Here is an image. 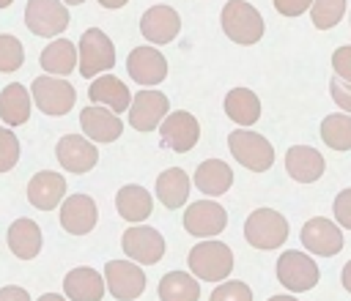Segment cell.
Instances as JSON below:
<instances>
[{
    "instance_id": "24",
    "label": "cell",
    "mask_w": 351,
    "mask_h": 301,
    "mask_svg": "<svg viewBox=\"0 0 351 301\" xmlns=\"http://www.w3.org/2000/svg\"><path fill=\"white\" fill-rule=\"evenodd\" d=\"M41 227L33 222V219H14L11 227H8V249L14 257L19 260H33L38 252H41Z\"/></svg>"
},
{
    "instance_id": "3",
    "label": "cell",
    "mask_w": 351,
    "mask_h": 301,
    "mask_svg": "<svg viewBox=\"0 0 351 301\" xmlns=\"http://www.w3.org/2000/svg\"><path fill=\"white\" fill-rule=\"evenodd\" d=\"M115 66V47L110 41V36L99 27H88L80 36L77 44V68L85 79L99 77L101 71H110Z\"/></svg>"
},
{
    "instance_id": "29",
    "label": "cell",
    "mask_w": 351,
    "mask_h": 301,
    "mask_svg": "<svg viewBox=\"0 0 351 301\" xmlns=\"http://www.w3.org/2000/svg\"><path fill=\"white\" fill-rule=\"evenodd\" d=\"M41 68L52 77H69L74 68H77V47L69 41V38H58V41H49L44 49H41V57H38Z\"/></svg>"
},
{
    "instance_id": "47",
    "label": "cell",
    "mask_w": 351,
    "mask_h": 301,
    "mask_svg": "<svg viewBox=\"0 0 351 301\" xmlns=\"http://www.w3.org/2000/svg\"><path fill=\"white\" fill-rule=\"evenodd\" d=\"M11 3H14V0H0V8H8Z\"/></svg>"
},
{
    "instance_id": "44",
    "label": "cell",
    "mask_w": 351,
    "mask_h": 301,
    "mask_svg": "<svg viewBox=\"0 0 351 301\" xmlns=\"http://www.w3.org/2000/svg\"><path fill=\"white\" fill-rule=\"evenodd\" d=\"M38 301H66V298L58 293H44V296H38Z\"/></svg>"
},
{
    "instance_id": "21",
    "label": "cell",
    "mask_w": 351,
    "mask_h": 301,
    "mask_svg": "<svg viewBox=\"0 0 351 301\" xmlns=\"http://www.w3.org/2000/svg\"><path fill=\"white\" fill-rule=\"evenodd\" d=\"M88 99H90L93 104L107 107L110 112L118 115V112L129 109L132 93H129V88H126L118 77H112V74H99V77H93V82H90V88H88Z\"/></svg>"
},
{
    "instance_id": "11",
    "label": "cell",
    "mask_w": 351,
    "mask_h": 301,
    "mask_svg": "<svg viewBox=\"0 0 351 301\" xmlns=\"http://www.w3.org/2000/svg\"><path fill=\"white\" fill-rule=\"evenodd\" d=\"M121 246H123V254L140 265H154L165 257V238L148 224H132L121 235Z\"/></svg>"
},
{
    "instance_id": "46",
    "label": "cell",
    "mask_w": 351,
    "mask_h": 301,
    "mask_svg": "<svg viewBox=\"0 0 351 301\" xmlns=\"http://www.w3.org/2000/svg\"><path fill=\"white\" fill-rule=\"evenodd\" d=\"M63 5H80V3H85V0H60Z\"/></svg>"
},
{
    "instance_id": "14",
    "label": "cell",
    "mask_w": 351,
    "mask_h": 301,
    "mask_svg": "<svg viewBox=\"0 0 351 301\" xmlns=\"http://www.w3.org/2000/svg\"><path fill=\"white\" fill-rule=\"evenodd\" d=\"M170 112V101L162 90H140L129 101V123L137 131H154L162 118Z\"/></svg>"
},
{
    "instance_id": "30",
    "label": "cell",
    "mask_w": 351,
    "mask_h": 301,
    "mask_svg": "<svg viewBox=\"0 0 351 301\" xmlns=\"http://www.w3.org/2000/svg\"><path fill=\"white\" fill-rule=\"evenodd\" d=\"M156 197L165 208H181L189 197V175L181 167H170L156 178Z\"/></svg>"
},
{
    "instance_id": "45",
    "label": "cell",
    "mask_w": 351,
    "mask_h": 301,
    "mask_svg": "<svg viewBox=\"0 0 351 301\" xmlns=\"http://www.w3.org/2000/svg\"><path fill=\"white\" fill-rule=\"evenodd\" d=\"M269 301H299V298H293V296H271Z\"/></svg>"
},
{
    "instance_id": "35",
    "label": "cell",
    "mask_w": 351,
    "mask_h": 301,
    "mask_svg": "<svg viewBox=\"0 0 351 301\" xmlns=\"http://www.w3.org/2000/svg\"><path fill=\"white\" fill-rule=\"evenodd\" d=\"M208 301H252V290L241 279H230V282L217 285L211 290V298Z\"/></svg>"
},
{
    "instance_id": "39",
    "label": "cell",
    "mask_w": 351,
    "mask_h": 301,
    "mask_svg": "<svg viewBox=\"0 0 351 301\" xmlns=\"http://www.w3.org/2000/svg\"><path fill=\"white\" fill-rule=\"evenodd\" d=\"M335 219H337L340 227L351 230V189H343L335 197Z\"/></svg>"
},
{
    "instance_id": "18",
    "label": "cell",
    "mask_w": 351,
    "mask_h": 301,
    "mask_svg": "<svg viewBox=\"0 0 351 301\" xmlns=\"http://www.w3.org/2000/svg\"><path fill=\"white\" fill-rule=\"evenodd\" d=\"M181 30V16L170 5H151L140 16V33L151 44H170Z\"/></svg>"
},
{
    "instance_id": "15",
    "label": "cell",
    "mask_w": 351,
    "mask_h": 301,
    "mask_svg": "<svg viewBox=\"0 0 351 301\" xmlns=\"http://www.w3.org/2000/svg\"><path fill=\"white\" fill-rule=\"evenodd\" d=\"M302 244L307 252L318 257H332L343 249V233L340 227L326 216H313L302 227Z\"/></svg>"
},
{
    "instance_id": "5",
    "label": "cell",
    "mask_w": 351,
    "mask_h": 301,
    "mask_svg": "<svg viewBox=\"0 0 351 301\" xmlns=\"http://www.w3.org/2000/svg\"><path fill=\"white\" fill-rule=\"evenodd\" d=\"M288 219L274 208H255L244 222V238L255 249H277L288 241Z\"/></svg>"
},
{
    "instance_id": "43",
    "label": "cell",
    "mask_w": 351,
    "mask_h": 301,
    "mask_svg": "<svg viewBox=\"0 0 351 301\" xmlns=\"http://www.w3.org/2000/svg\"><path fill=\"white\" fill-rule=\"evenodd\" d=\"M129 0H99V5H104V8H123Z\"/></svg>"
},
{
    "instance_id": "6",
    "label": "cell",
    "mask_w": 351,
    "mask_h": 301,
    "mask_svg": "<svg viewBox=\"0 0 351 301\" xmlns=\"http://www.w3.org/2000/svg\"><path fill=\"white\" fill-rule=\"evenodd\" d=\"M228 148L233 153V159L252 170V172H266L271 164H274V148L271 142L258 134V131H250V129H236L228 134Z\"/></svg>"
},
{
    "instance_id": "20",
    "label": "cell",
    "mask_w": 351,
    "mask_h": 301,
    "mask_svg": "<svg viewBox=\"0 0 351 301\" xmlns=\"http://www.w3.org/2000/svg\"><path fill=\"white\" fill-rule=\"evenodd\" d=\"M80 126H82V134L90 140V142H115L123 131V123L115 112H110L107 107H85L80 112Z\"/></svg>"
},
{
    "instance_id": "25",
    "label": "cell",
    "mask_w": 351,
    "mask_h": 301,
    "mask_svg": "<svg viewBox=\"0 0 351 301\" xmlns=\"http://www.w3.org/2000/svg\"><path fill=\"white\" fill-rule=\"evenodd\" d=\"M115 208H118L121 219H126L129 224H140L143 219L151 216L154 200H151V194H148L143 186L126 183V186H121L118 194H115Z\"/></svg>"
},
{
    "instance_id": "9",
    "label": "cell",
    "mask_w": 351,
    "mask_h": 301,
    "mask_svg": "<svg viewBox=\"0 0 351 301\" xmlns=\"http://www.w3.org/2000/svg\"><path fill=\"white\" fill-rule=\"evenodd\" d=\"M104 290L118 301H134L145 290V274L132 260H107L104 263Z\"/></svg>"
},
{
    "instance_id": "41",
    "label": "cell",
    "mask_w": 351,
    "mask_h": 301,
    "mask_svg": "<svg viewBox=\"0 0 351 301\" xmlns=\"http://www.w3.org/2000/svg\"><path fill=\"white\" fill-rule=\"evenodd\" d=\"M0 301H30V293L19 285H5L0 287Z\"/></svg>"
},
{
    "instance_id": "1",
    "label": "cell",
    "mask_w": 351,
    "mask_h": 301,
    "mask_svg": "<svg viewBox=\"0 0 351 301\" xmlns=\"http://www.w3.org/2000/svg\"><path fill=\"white\" fill-rule=\"evenodd\" d=\"M219 22H222L225 36L233 44H241V47H250V44L261 41L263 30H266V22H263L261 11L247 0H228L222 14H219Z\"/></svg>"
},
{
    "instance_id": "28",
    "label": "cell",
    "mask_w": 351,
    "mask_h": 301,
    "mask_svg": "<svg viewBox=\"0 0 351 301\" xmlns=\"http://www.w3.org/2000/svg\"><path fill=\"white\" fill-rule=\"evenodd\" d=\"M225 115L236 126L247 129V126L258 123V118H261V99L250 88H233L225 96Z\"/></svg>"
},
{
    "instance_id": "38",
    "label": "cell",
    "mask_w": 351,
    "mask_h": 301,
    "mask_svg": "<svg viewBox=\"0 0 351 301\" xmlns=\"http://www.w3.org/2000/svg\"><path fill=\"white\" fill-rule=\"evenodd\" d=\"M329 93H332L335 104H337L346 115H351V85L343 82V79H337V77H332V82H329Z\"/></svg>"
},
{
    "instance_id": "10",
    "label": "cell",
    "mask_w": 351,
    "mask_h": 301,
    "mask_svg": "<svg viewBox=\"0 0 351 301\" xmlns=\"http://www.w3.org/2000/svg\"><path fill=\"white\" fill-rule=\"evenodd\" d=\"M156 129L162 134V145H167L176 153H189L197 145V140H200V123L186 109L167 112Z\"/></svg>"
},
{
    "instance_id": "27",
    "label": "cell",
    "mask_w": 351,
    "mask_h": 301,
    "mask_svg": "<svg viewBox=\"0 0 351 301\" xmlns=\"http://www.w3.org/2000/svg\"><path fill=\"white\" fill-rule=\"evenodd\" d=\"M195 186L208 197H219L233 186V170L219 159H206L195 170Z\"/></svg>"
},
{
    "instance_id": "7",
    "label": "cell",
    "mask_w": 351,
    "mask_h": 301,
    "mask_svg": "<svg viewBox=\"0 0 351 301\" xmlns=\"http://www.w3.org/2000/svg\"><path fill=\"white\" fill-rule=\"evenodd\" d=\"M318 265L315 260H310V254L296 252V249H285L277 257V282L291 290V293H307L318 285Z\"/></svg>"
},
{
    "instance_id": "23",
    "label": "cell",
    "mask_w": 351,
    "mask_h": 301,
    "mask_svg": "<svg viewBox=\"0 0 351 301\" xmlns=\"http://www.w3.org/2000/svg\"><path fill=\"white\" fill-rule=\"evenodd\" d=\"M63 290H66V298H71V301H101L104 276L90 265H80L66 274Z\"/></svg>"
},
{
    "instance_id": "2",
    "label": "cell",
    "mask_w": 351,
    "mask_h": 301,
    "mask_svg": "<svg viewBox=\"0 0 351 301\" xmlns=\"http://www.w3.org/2000/svg\"><path fill=\"white\" fill-rule=\"evenodd\" d=\"M189 271L200 282H222L233 271V252L222 241H200L189 249Z\"/></svg>"
},
{
    "instance_id": "13",
    "label": "cell",
    "mask_w": 351,
    "mask_h": 301,
    "mask_svg": "<svg viewBox=\"0 0 351 301\" xmlns=\"http://www.w3.org/2000/svg\"><path fill=\"white\" fill-rule=\"evenodd\" d=\"M228 224V211L214 200H197L184 211V230L195 238L219 235Z\"/></svg>"
},
{
    "instance_id": "37",
    "label": "cell",
    "mask_w": 351,
    "mask_h": 301,
    "mask_svg": "<svg viewBox=\"0 0 351 301\" xmlns=\"http://www.w3.org/2000/svg\"><path fill=\"white\" fill-rule=\"evenodd\" d=\"M332 68H335L337 79L351 85V47H337L332 52Z\"/></svg>"
},
{
    "instance_id": "40",
    "label": "cell",
    "mask_w": 351,
    "mask_h": 301,
    "mask_svg": "<svg viewBox=\"0 0 351 301\" xmlns=\"http://www.w3.org/2000/svg\"><path fill=\"white\" fill-rule=\"evenodd\" d=\"M310 3L313 0H274V8L282 16H302L310 8Z\"/></svg>"
},
{
    "instance_id": "16",
    "label": "cell",
    "mask_w": 351,
    "mask_h": 301,
    "mask_svg": "<svg viewBox=\"0 0 351 301\" xmlns=\"http://www.w3.org/2000/svg\"><path fill=\"white\" fill-rule=\"evenodd\" d=\"M99 208L88 194H69L60 202V227L69 235H88L96 227Z\"/></svg>"
},
{
    "instance_id": "17",
    "label": "cell",
    "mask_w": 351,
    "mask_h": 301,
    "mask_svg": "<svg viewBox=\"0 0 351 301\" xmlns=\"http://www.w3.org/2000/svg\"><path fill=\"white\" fill-rule=\"evenodd\" d=\"M126 71L137 85H159L167 77V60L154 47H134L126 57Z\"/></svg>"
},
{
    "instance_id": "34",
    "label": "cell",
    "mask_w": 351,
    "mask_h": 301,
    "mask_svg": "<svg viewBox=\"0 0 351 301\" xmlns=\"http://www.w3.org/2000/svg\"><path fill=\"white\" fill-rule=\"evenodd\" d=\"M25 63V47L16 36L0 33V74H11Z\"/></svg>"
},
{
    "instance_id": "8",
    "label": "cell",
    "mask_w": 351,
    "mask_h": 301,
    "mask_svg": "<svg viewBox=\"0 0 351 301\" xmlns=\"http://www.w3.org/2000/svg\"><path fill=\"white\" fill-rule=\"evenodd\" d=\"M71 16L60 0H27L25 5V25L33 36L55 38L69 27Z\"/></svg>"
},
{
    "instance_id": "42",
    "label": "cell",
    "mask_w": 351,
    "mask_h": 301,
    "mask_svg": "<svg viewBox=\"0 0 351 301\" xmlns=\"http://www.w3.org/2000/svg\"><path fill=\"white\" fill-rule=\"evenodd\" d=\"M340 282H343V287L351 293V260L343 265V274H340Z\"/></svg>"
},
{
    "instance_id": "36",
    "label": "cell",
    "mask_w": 351,
    "mask_h": 301,
    "mask_svg": "<svg viewBox=\"0 0 351 301\" xmlns=\"http://www.w3.org/2000/svg\"><path fill=\"white\" fill-rule=\"evenodd\" d=\"M19 161V140L11 129L0 126V172H8Z\"/></svg>"
},
{
    "instance_id": "31",
    "label": "cell",
    "mask_w": 351,
    "mask_h": 301,
    "mask_svg": "<svg viewBox=\"0 0 351 301\" xmlns=\"http://www.w3.org/2000/svg\"><path fill=\"white\" fill-rule=\"evenodd\" d=\"M159 298L162 301H197L200 282L186 271H170L159 279Z\"/></svg>"
},
{
    "instance_id": "32",
    "label": "cell",
    "mask_w": 351,
    "mask_h": 301,
    "mask_svg": "<svg viewBox=\"0 0 351 301\" xmlns=\"http://www.w3.org/2000/svg\"><path fill=\"white\" fill-rule=\"evenodd\" d=\"M321 140L332 150H351V115L335 112L321 120Z\"/></svg>"
},
{
    "instance_id": "4",
    "label": "cell",
    "mask_w": 351,
    "mask_h": 301,
    "mask_svg": "<svg viewBox=\"0 0 351 301\" xmlns=\"http://www.w3.org/2000/svg\"><path fill=\"white\" fill-rule=\"evenodd\" d=\"M30 101L52 118H60L66 112H71V107L77 104V90L69 79L63 77H52V74H41L33 79L30 85Z\"/></svg>"
},
{
    "instance_id": "19",
    "label": "cell",
    "mask_w": 351,
    "mask_h": 301,
    "mask_svg": "<svg viewBox=\"0 0 351 301\" xmlns=\"http://www.w3.org/2000/svg\"><path fill=\"white\" fill-rule=\"evenodd\" d=\"M66 197V178L52 170H41L27 183V202L38 211H52Z\"/></svg>"
},
{
    "instance_id": "12",
    "label": "cell",
    "mask_w": 351,
    "mask_h": 301,
    "mask_svg": "<svg viewBox=\"0 0 351 301\" xmlns=\"http://www.w3.org/2000/svg\"><path fill=\"white\" fill-rule=\"evenodd\" d=\"M55 156L60 161V167L66 172H74V175H85L96 167L99 161V150L96 145L88 140V137H80V134H63L55 145Z\"/></svg>"
},
{
    "instance_id": "26",
    "label": "cell",
    "mask_w": 351,
    "mask_h": 301,
    "mask_svg": "<svg viewBox=\"0 0 351 301\" xmlns=\"http://www.w3.org/2000/svg\"><path fill=\"white\" fill-rule=\"evenodd\" d=\"M30 90L19 82H11L0 90V120L5 126H22L30 118Z\"/></svg>"
},
{
    "instance_id": "33",
    "label": "cell",
    "mask_w": 351,
    "mask_h": 301,
    "mask_svg": "<svg viewBox=\"0 0 351 301\" xmlns=\"http://www.w3.org/2000/svg\"><path fill=\"white\" fill-rule=\"evenodd\" d=\"M346 14V0H313L310 3V19L318 30L335 27Z\"/></svg>"
},
{
    "instance_id": "22",
    "label": "cell",
    "mask_w": 351,
    "mask_h": 301,
    "mask_svg": "<svg viewBox=\"0 0 351 301\" xmlns=\"http://www.w3.org/2000/svg\"><path fill=\"white\" fill-rule=\"evenodd\" d=\"M285 170L296 183H315L324 175V156L310 145H293L285 150Z\"/></svg>"
}]
</instances>
